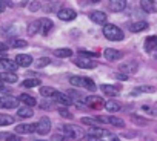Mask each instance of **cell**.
Masks as SVG:
<instances>
[{
    "label": "cell",
    "instance_id": "6da1fadb",
    "mask_svg": "<svg viewBox=\"0 0 157 141\" xmlns=\"http://www.w3.org/2000/svg\"><path fill=\"white\" fill-rule=\"evenodd\" d=\"M103 35L108 38V40H111V42H120V40H123V31L119 28V26H116V25H109V23H106L105 26H103Z\"/></svg>",
    "mask_w": 157,
    "mask_h": 141
},
{
    "label": "cell",
    "instance_id": "7a4b0ae2",
    "mask_svg": "<svg viewBox=\"0 0 157 141\" xmlns=\"http://www.w3.org/2000/svg\"><path fill=\"white\" fill-rule=\"evenodd\" d=\"M69 83L72 86H75V88H85L88 91H96V83L91 78H88V77H77L75 75V77L69 78Z\"/></svg>",
    "mask_w": 157,
    "mask_h": 141
},
{
    "label": "cell",
    "instance_id": "3957f363",
    "mask_svg": "<svg viewBox=\"0 0 157 141\" xmlns=\"http://www.w3.org/2000/svg\"><path fill=\"white\" fill-rule=\"evenodd\" d=\"M85 104L93 109H102V107H105V100L99 95H90L85 98Z\"/></svg>",
    "mask_w": 157,
    "mask_h": 141
},
{
    "label": "cell",
    "instance_id": "277c9868",
    "mask_svg": "<svg viewBox=\"0 0 157 141\" xmlns=\"http://www.w3.org/2000/svg\"><path fill=\"white\" fill-rule=\"evenodd\" d=\"M74 64H77L82 69H94L97 66L96 61H91L90 57H83V55H78L77 58H74Z\"/></svg>",
    "mask_w": 157,
    "mask_h": 141
},
{
    "label": "cell",
    "instance_id": "5b68a950",
    "mask_svg": "<svg viewBox=\"0 0 157 141\" xmlns=\"http://www.w3.org/2000/svg\"><path fill=\"white\" fill-rule=\"evenodd\" d=\"M51 98H52L54 101L63 104V106H71V104H74V100H72L68 94H62V92H59V91H56L54 95H52Z\"/></svg>",
    "mask_w": 157,
    "mask_h": 141
},
{
    "label": "cell",
    "instance_id": "8992f818",
    "mask_svg": "<svg viewBox=\"0 0 157 141\" xmlns=\"http://www.w3.org/2000/svg\"><path fill=\"white\" fill-rule=\"evenodd\" d=\"M51 130V121L48 117H42L37 123V133L39 135H46Z\"/></svg>",
    "mask_w": 157,
    "mask_h": 141
},
{
    "label": "cell",
    "instance_id": "52a82bcc",
    "mask_svg": "<svg viewBox=\"0 0 157 141\" xmlns=\"http://www.w3.org/2000/svg\"><path fill=\"white\" fill-rule=\"evenodd\" d=\"M62 130H63L66 139H75V138H78V136H82V132H80V130H77L75 126H69V124H66V126L62 127Z\"/></svg>",
    "mask_w": 157,
    "mask_h": 141
},
{
    "label": "cell",
    "instance_id": "ba28073f",
    "mask_svg": "<svg viewBox=\"0 0 157 141\" xmlns=\"http://www.w3.org/2000/svg\"><path fill=\"white\" fill-rule=\"evenodd\" d=\"M103 55H105V58H106L108 61H117V60H120V58L123 57V52L119 51V49L106 48V49L103 51Z\"/></svg>",
    "mask_w": 157,
    "mask_h": 141
},
{
    "label": "cell",
    "instance_id": "9c48e42d",
    "mask_svg": "<svg viewBox=\"0 0 157 141\" xmlns=\"http://www.w3.org/2000/svg\"><path fill=\"white\" fill-rule=\"evenodd\" d=\"M19 106V98L14 97H2L0 98V107L2 109H14Z\"/></svg>",
    "mask_w": 157,
    "mask_h": 141
},
{
    "label": "cell",
    "instance_id": "30bf717a",
    "mask_svg": "<svg viewBox=\"0 0 157 141\" xmlns=\"http://www.w3.org/2000/svg\"><path fill=\"white\" fill-rule=\"evenodd\" d=\"M57 16H59V19L63 20V22H71V20H74V19L77 17V13H75L74 9H71V8H63V9L59 11Z\"/></svg>",
    "mask_w": 157,
    "mask_h": 141
},
{
    "label": "cell",
    "instance_id": "8fae6325",
    "mask_svg": "<svg viewBox=\"0 0 157 141\" xmlns=\"http://www.w3.org/2000/svg\"><path fill=\"white\" fill-rule=\"evenodd\" d=\"M90 19L97 25H106V22H108V17L103 11H93L90 14Z\"/></svg>",
    "mask_w": 157,
    "mask_h": 141
},
{
    "label": "cell",
    "instance_id": "7c38bea8",
    "mask_svg": "<svg viewBox=\"0 0 157 141\" xmlns=\"http://www.w3.org/2000/svg\"><path fill=\"white\" fill-rule=\"evenodd\" d=\"M108 6L113 13H120L126 8V0H109Z\"/></svg>",
    "mask_w": 157,
    "mask_h": 141
},
{
    "label": "cell",
    "instance_id": "4fadbf2b",
    "mask_svg": "<svg viewBox=\"0 0 157 141\" xmlns=\"http://www.w3.org/2000/svg\"><path fill=\"white\" fill-rule=\"evenodd\" d=\"M39 23H40V32H42V35H48L49 31L54 26V23H52L51 19H40Z\"/></svg>",
    "mask_w": 157,
    "mask_h": 141
},
{
    "label": "cell",
    "instance_id": "5bb4252c",
    "mask_svg": "<svg viewBox=\"0 0 157 141\" xmlns=\"http://www.w3.org/2000/svg\"><path fill=\"white\" fill-rule=\"evenodd\" d=\"M140 6L145 13L151 14V13H155L157 11V3L154 0H140Z\"/></svg>",
    "mask_w": 157,
    "mask_h": 141
},
{
    "label": "cell",
    "instance_id": "9a60e30c",
    "mask_svg": "<svg viewBox=\"0 0 157 141\" xmlns=\"http://www.w3.org/2000/svg\"><path fill=\"white\" fill-rule=\"evenodd\" d=\"M37 132V124H19L16 127V133H34Z\"/></svg>",
    "mask_w": 157,
    "mask_h": 141
},
{
    "label": "cell",
    "instance_id": "2e32d148",
    "mask_svg": "<svg viewBox=\"0 0 157 141\" xmlns=\"http://www.w3.org/2000/svg\"><path fill=\"white\" fill-rule=\"evenodd\" d=\"M17 75L14 72H11V70H5V72H0V80H2L3 83H17Z\"/></svg>",
    "mask_w": 157,
    "mask_h": 141
},
{
    "label": "cell",
    "instance_id": "e0dca14e",
    "mask_svg": "<svg viewBox=\"0 0 157 141\" xmlns=\"http://www.w3.org/2000/svg\"><path fill=\"white\" fill-rule=\"evenodd\" d=\"M0 66L5 67V70H11V72L17 70V67H19V64L16 63V60L13 61V60H10V58H5V57L0 60Z\"/></svg>",
    "mask_w": 157,
    "mask_h": 141
},
{
    "label": "cell",
    "instance_id": "ac0fdd59",
    "mask_svg": "<svg viewBox=\"0 0 157 141\" xmlns=\"http://www.w3.org/2000/svg\"><path fill=\"white\" fill-rule=\"evenodd\" d=\"M145 51L146 52H154L157 51V37L155 35H151L145 40Z\"/></svg>",
    "mask_w": 157,
    "mask_h": 141
},
{
    "label": "cell",
    "instance_id": "d6986e66",
    "mask_svg": "<svg viewBox=\"0 0 157 141\" xmlns=\"http://www.w3.org/2000/svg\"><path fill=\"white\" fill-rule=\"evenodd\" d=\"M16 63H17L19 66H31L33 57L28 55V54H19V55L16 57Z\"/></svg>",
    "mask_w": 157,
    "mask_h": 141
},
{
    "label": "cell",
    "instance_id": "ffe728a7",
    "mask_svg": "<svg viewBox=\"0 0 157 141\" xmlns=\"http://www.w3.org/2000/svg\"><path fill=\"white\" fill-rule=\"evenodd\" d=\"M100 91L105 95H109V97H117L119 95V89L116 86H111V85H102L100 86Z\"/></svg>",
    "mask_w": 157,
    "mask_h": 141
},
{
    "label": "cell",
    "instance_id": "44dd1931",
    "mask_svg": "<svg viewBox=\"0 0 157 141\" xmlns=\"http://www.w3.org/2000/svg\"><path fill=\"white\" fill-rule=\"evenodd\" d=\"M19 101H20V103H23V104H26V106H31V107L37 104V100H36L34 97L28 95V94H22V95L19 97Z\"/></svg>",
    "mask_w": 157,
    "mask_h": 141
},
{
    "label": "cell",
    "instance_id": "7402d4cb",
    "mask_svg": "<svg viewBox=\"0 0 157 141\" xmlns=\"http://www.w3.org/2000/svg\"><path fill=\"white\" fill-rule=\"evenodd\" d=\"M17 115L20 117V118H31L33 115H34V112H33V109H31V106H23V107H20L19 110H17Z\"/></svg>",
    "mask_w": 157,
    "mask_h": 141
},
{
    "label": "cell",
    "instance_id": "603a6c76",
    "mask_svg": "<svg viewBox=\"0 0 157 141\" xmlns=\"http://www.w3.org/2000/svg\"><path fill=\"white\" fill-rule=\"evenodd\" d=\"M129 29L132 32H142V31L148 29V23L146 22H136V23H131L129 25Z\"/></svg>",
    "mask_w": 157,
    "mask_h": 141
},
{
    "label": "cell",
    "instance_id": "cb8c5ba5",
    "mask_svg": "<svg viewBox=\"0 0 157 141\" xmlns=\"http://www.w3.org/2000/svg\"><path fill=\"white\" fill-rule=\"evenodd\" d=\"M72 54H74V52H72L71 49H68V48L56 49V51H54V55H56V57H59V58H69Z\"/></svg>",
    "mask_w": 157,
    "mask_h": 141
},
{
    "label": "cell",
    "instance_id": "d4e9b609",
    "mask_svg": "<svg viewBox=\"0 0 157 141\" xmlns=\"http://www.w3.org/2000/svg\"><path fill=\"white\" fill-rule=\"evenodd\" d=\"M105 109H106L108 112H119V110H120V104H119L117 101L109 100V101H105Z\"/></svg>",
    "mask_w": 157,
    "mask_h": 141
},
{
    "label": "cell",
    "instance_id": "484cf974",
    "mask_svg": "<svg viewBox=\"0 0 157 141\" xmlns=\"http://www.w3.org/2000/svg\"><path fill=\"white\" fill-rule=\"evenodd\" d=\"M40 83H42L40 78H28L22 83V86L23 88H36V86H40Z\"/></svg>",
    "mask_w": 157,
    "mask_h": 141
},
{
    "label": "cell",
    "instance_id": "4316f807",
    "mask_svg": "<svg viewBox=\"0 0 157 141\" xmlns=\"http://www.w3.org/2000/svg\"><path fill=\"white\" fill-rule=\"evenodd\" d=\"M151 92H154V88L152 86H139V88L134 89L132 95H137V94H151Z\"/></svg>",
    "mask_w": 157,
    "mask_h": 141
},
{
    "label": "cell",
    "instance_id": "83f0119b",
    "mask_svg": "<svg viewBox=\"0 0 157 141\" xmlns=\"http://www.w3.org/2000/svg\"><path fill=\"white\" fill-rule=\"evenodd\" d=\"M108 123H111L116 127H125V121L122 118H119V117H114V115L108 117Z\"/></svg>",
    "mask_w": 157,
    "mask_h": 141
},
{
    "label": "cell",
    "instance_id": "f1b7e54d",
    "mask_svg": "<svg viewBox=\"0 0 157 141\" xmlns=\"http://www.w3.org/2000/svg\"><path fill=\"white\" fill-rule=\"evenodd\" d=\"M14 117L11 115H3L0 114V126H8V124H14Z\"/></svg>",
    "mask_w": 157,
    "mask_h": 141
},
{
    "label": "cell",
    "instance_id": "f546056e",
    "mask_svg": "<svg viewBox=\"0 0 157 141\" xmlns=\"http://www.w3.org/2000/svg\"><path fill=\"white\" fill-rule=\"evenodd\" d=\"M39 31H40V23H39V20L29 23V26H28V35H36Z\"/></svg>",
    "mask_w": 157,
    "mask_h": 141
},
{
    "label": "cell",
    "instance_id": "4dcf8cb0",
    "mask_svg": "<svg viewBox=\"0 0 157 141\" xmlns=\"http://www.w3.org/2000/svg\"><path fill=\"white\" fill-rule=\"evenodd\" d=\"M54 92H56L54 88H49V86H42L40 88V95L42 97H52Z\"/></svg>",
    "mask_w": 157,
    "mask_h": 141
},
{
    "label": "cell",
    "instance_id": "1f68e13d",
    "mask_svg": "<svg viewBox=\"0 0 157 141\" xmlns=\"http://www.w3.org/2000/svg\"><path fill=\"white\" fill-rule=\"evenodd\" d=\"M123 72H129V74H134V72H137V64L134 66V64H129V63H126V64H122V67H120Z\"/></svg>",
    "mask_w": 157,
    "mask_h": 141
},
{
    "label": "cell",
    "instance_id": "d6a6232c",
    "mask_svg": "<svg viewBox=\"0 0 157 141\" xmlns=\"http://www.w3.org/2000/svg\"><path fill=\"white\" fill-rule=\"evenodd\" d=\"M10 46L11 48H26V42L25 40H20V38H16V40H11Z\"/></svg>",
    "mask_w": 157,
    "mask_h": 141
},
{
    "label": "cell",
    "instance_id": "836d02e7",
    "mask_svg": "<svg viewBox=\"0 0 157 141\" xmlns=\"http://www.w3.org/2000/svg\"><path fill=\"white\" fill-rule=\"evenodd\" d=\"M51 64V60L49 58H39L37 61H36V67H45V66H49Z\"/></svg>",
    "mask_w": 157,
    "mask_h": 141
},
{
    "label": "cell",
    "instance_id": "e575fe53",
    "mask_svg": "<svg viewBox=\"0 0 157 141\" xmlns=\"http://www.w3.org/2000/svg\"><path fill=\"white\" fill-rule=\"evenodd\" d=\"M82 123L86 124V126H91V127H93V126H99V120H97V118L94 120V118H88V117H85V118H82Z\"/></svg>",
    "mask_w": 157,
    "mask_h": 141
},
{
    "label": "cell",
    "instance_id": "d590c367",
    "mask_svg": "<svg viewBox=\"0 0 157 141\" xmlns=\"http://www.w3.org/2000/svg\"><path fill=\"white\" fill-rule=\"evenodd\" d=\"M78 55H83V57H99V54H96V52H91V51H83V49H80L78 51Z\"/></svg>",
    "mask_w": 157,
    "mask_h": 141
},
{
    "label": "cell",
    "instance_id": "8d00e7d4",
    "mask_svg": "<svg viewBox=\"0 0 157 141\" xmlns=\"http://www.w3.org/2000/svg\"><path fill=\"white\" fill-rule=\"evenodd\" d=\"M59 114H60L63 118H72V115H71V114H69V112H68L65 107H60V109H59Z\"/></svg>",
    "mask_w": 157,
    "mask_h": 141
},
{
    "label": "cell",
    "instance_id": "74e56055",
    "mask_svg": "<svg viewBox=\"0 0 157 141\" xmlns=\"http://www.w3.org/2000/svg\"><path fill=\"white\" fill-rule=\"evenodd\" d=\"M39 106H40L42 109H45V110H48V109L51 110V109H52V104H51V103H46V101H42V103H39Z\"/></svg>",
    "mask_w": 157,
    "mask_h": 141
},
{
    "label": "cell",
    "instance_id": "f35d334b",
    "mask_svg": "<svg viewBox=\"0 0 157 141\" xmlns=\"http://www.w3.org/2000/svg\"><path fill=\"white\" fill-rule=\"evenodd\" d=\"M37 9H40V3H39V2H33L31 6H29V11L34 13V11H37Z\"/></svg>",
    "mask_w": 157,
    "mask_h": 141
},
{
    "label": "cell",
    "instance_id": "ab89813d",
    "mask_svg": "<svg viewBox=\"0 0 157 141\" xmlns=\"http://www.w3.org/2000/svg\"><path fill=\"white\" fill-rule=\"evenodd\" d=\"M116 78L125 81V80H128V75H126V74H116Z\"/></svg>",
    "mask_w": 157,
    "mask_h": 141
},
{
    "label": "cell",
    "instance_id": "60d3db41",
    "mask_svg": "<svg viewBox=\"0 0 157 141\" xmlns=\"http://www.w3.org/2000/svg\"><path fill=\"white\" fill-rule=\"evenodd\" d=\"M143 110H145V112H149V114L157 115V109H151V107H148V106H143Z\"/></svg>",
    "mask_w": 157,
    "mask_h": 141
},
{
    "label": "cell",
    "instance_id": "b9f144b4",
    "mask_svg": "<svg viewBox=\"0 0 157 141\" xmlns=\"http://www.w3.org/2000/svg\"><path fill=\"white\" fill-rule=\"evenodd\" d=\"M10 46L6 45V43H3V42H0V51H2V52H5L6 49H8Z\"/></svg>",
    "mask_w": 157,
    "mask_h": 141
},
{
    "label": "cell",
    "instance_id": "7bdbcfd3",
    "mask_svg": "<svg viewBox=\"0 0 157 141\" xmlns=\"http://www.w3.org/2000/svg\"><path fill=\"white\" fill-rule=\"evenodd\" d=\"M5 11V5H3V2H0V14H2Z\"/></svg>",
    "mask_w": 157,
    "mask_h": 141
},
{
    "label": "cell",
    "instance_id": "ee69618b",
    "mask_svg": "<svg viewBox=\"0 0 157 141\" xmlns=\"http://www.w3.org/2000/svg\"><path fill=\"white\" fill-rule=\"evenodd\" d=\"M90 2H93V3H97V2H100V0H90Z\"/></svg>",
    "mask_w": 157,
    "mask_h": 141
},
{
    "label": "cell",
    "instance_id": "f6af8a7d",
    "mask_svg": "<svg viewBox=\"0 0 157 141\" xmlns=\"http://www.w3.org/2000/svg\"><path fill=\"white\" fill-rule=\"evenodd\" d=\"M2 58H3V55H0V60H2Z\"/></svg>",
    "mask_w": 157,
    "mask_h": 141
},
{
    "label": "cell",
    "instance_id": "bcb514c9",
    "mask_svg": "<svg viewBox=\"0 0 157 141\" xmlns=\"http://www.w3.org/2000/svg\"><path fill=\"white\" fill-rule=\"evenodd\" d=\"M155 58H157V54H155Z\"/></svg>",
    "mask_w": 157,
    "mask_h": 141
}]
</instances>
